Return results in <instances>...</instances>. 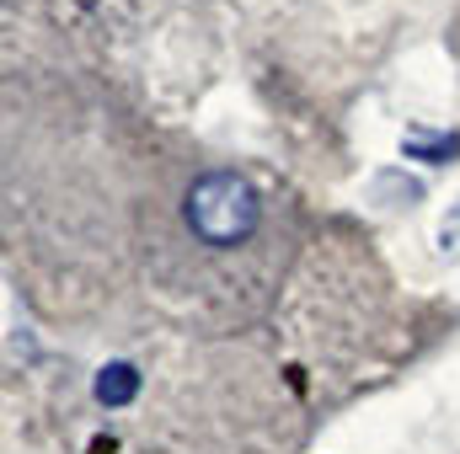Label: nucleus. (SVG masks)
<instances>
[{
	"label": "nucleus",
	"instance_id": "nucleus-1",
	"mask_svg": "<svg viewBox=\"0 0 460 454\" xmlns=\"http://www.w3.org/2000/svg\"><path fill=\"white\" fill-rule=\"evenodd\" d=\"M182 214H188V230L204 246H241L262 220V204H257V188L241 171H204L188 188Z\"/></svg>",
	"mask_w": 460,
	"mask_h": 454
},
{
	"label": "nucleus",
	"instance_id": "nucleus-2",
	"mask_svg": "<svg viewBox=\"0 0 460 454\" xmlns=\"http://www.w3.org/2000/svg\"><path fill=\"white\" fill-rule=\"evenodd\" d=\"M139 396V369L134 363H108L97 369V401L102 406H128Z\"/></svg>",
	"mask_w": 460,
	"mask_h": 454
}]
</instances>
